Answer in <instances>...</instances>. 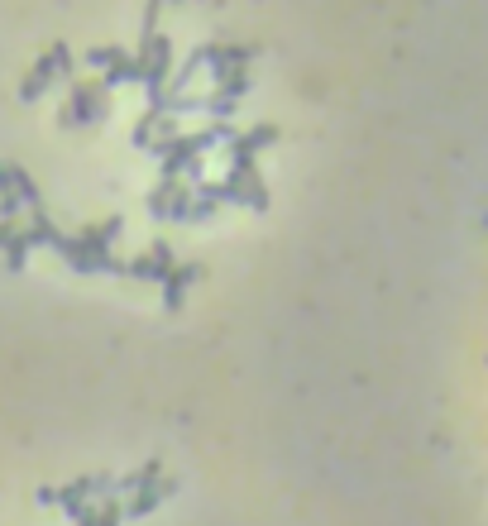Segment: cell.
<instances>
[{
	"instance_id": "obj_6",
	"label": "cell",
	"mask_w": 488,
	"mask_h": 526,
	"mask_svg": "<svg viewBox=\"0 0 488 526\" xmlns=\"http://www.w3.org/2000/svg\"><path fill=\"white\" fill-rule=\"evenodd\" d=\"M197 278H201V268H197V263H187V268L178 263V268H173V273L163 278V292H168V307H178V302H182V292H187V287L197 283Z\"/></svg>"
},
{
	"instance_id": "obj_4",
	"label": "cell",
	"mask_w": 488,
	"mask_h": 526,
	"mask_svg": "<svg viewBox=\"0 0 488 526\" xmlns=\"http://www.w3.org/2000/svg\"><path fill=\"white\" fill-rule=\"evenodd\" d=\"M67 67H72V53H67L63 44H58V48H48L44 58H39V63H34V72H29V77H24L20 96H24V101H39V96H44V91L53 87V82H58V77H67Z\"/></svg>"
},
{
	"instance_id": "obj_1",
	"label": "cell",
	"mask_w": 488,
	"mask_h": 526,
	"mask_svg": "<svg viewBox=\"0 0 488 526\" xmlns=\"http://www.w3.org/2000/svg\"><path fill=\"white\" fill-rule=\"evenodd\" d=\"M115 235H120V220H96V225H82L77 235H63L58 254L67 259V268L77 273H120L125 259H115Z\"/></svg>"
},
{
	"instance_id": "obj_3",
	"label": "cell",
	"mask_w": 488,
	"mask_h": 526,
	"mask_svg": "<svg viewBox=\"0 0 488 526\" xmlns=\"http://www.w3.org/2000/svg\"><path fill=\"white\" fill-rule=\"evenodd\" d=\"M106 96H111L106 82H77L72 96H67V106H63V125H96V120L111 110Z\"/></svg>"
},
{
	"instance_id": "obj_5",
	"label": "cell",
	"mask_w": 488,
	"mask_h": 526,
	"mask_svg": "<svg viewBox=\"0 0 488 526\" xmlns=\"http://www.w3.org/2000/svg\"><path fill=\"white\" fill-rule=\"evenodd\" d=\"M29 249H34V240H29L24 216H0V254H5V263H10V268H24Z\"/></svg>"
},
{
	"instance_id": "obj_2",
	"label": "cell",
	"mask_w": 488,
	"mask_h": 526,
	"mask_svg": "<svg viewBox=\"0 0 488 526\" xmlns=\"http://www.w3.org/2000/svg\"><path fill=\"white\" fill-rule=\"evenodd\" d=\"M24 211H44V197L20 163L0 158V216H24Z\"/></svg>"
}]
</instances>
